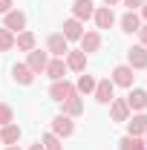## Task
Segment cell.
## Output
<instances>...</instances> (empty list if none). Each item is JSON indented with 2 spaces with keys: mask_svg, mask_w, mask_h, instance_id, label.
I'll return each instance as SVG.
<instances>
[{
  "mask_svg": "<svg viewBox=\"0 0 147 150\" xmlns=\"http://www.w3.org/2000/svg\"><path fill=\"white\" fill-rule=\"evenodd\" d=\"M75 95V84H69L66 78H61V81H52V87H49V98L52 101H66V98H72Z\"/></svg>",
  "mask_w": 147,
  "mask_h": 150,
  "instance_id": "cell-1",
  "label": "cell"
},
{
  "mask_svg": "<svg viewBox=\"0 0 147 150\" xmlns=\"http://www.w3.org/2000/svg\"><path fill=\"white\" fill-rule=\"evenodd\" d=\"M136 69H133V67H130V64H118V67H115V69H112V84H115V87H133V81H136Z\"/></svg>",
  "mask_w": 147,
  "mask_h": 150,
  "instance_id": "cell-2",
  "label": "cell"
},
{
  "mask_svg": "<svg viewBox=\"0 0 147 150\" xmlns=\"http://www.w3.org/2000/svg\"><path fill=\"white\" fill-rule=\"evenodd\" d=\"M46 52L55 55V58H66V52H69V40L61 35V32L49 35V40H46Z\"/></svg>",
  "mask_w": 147,
  "mask_h": 150,
  "instance_id": "cell-3",
  "label": "cell"
},
{
  "mask_svg": "<svg viewBox=\"0 0 147 150\" xmlns=\"http://www.w3.org/2000/svg\"><path fill=\"white\" fill-rule=\"evenodd\" d=\"M115 84H112L110 78H101V81H95V101H98V104H110L112 98H115Z\"/></svg>",
  "mask_w": 147,
  "mask_h": 150,
  "instance_id": "cell-4",
  "label": "cell"
},
{
  "mask_svg": "<svg viewBox=\"0 0 147 150\" xmlns=\"http://www.w3.org/2000/svg\"><path fill=\"white\" fill-rule=\"evenodd\" d=\"M3 29H9V32H23L26 29V15L23 12H18V9H12V12H6L3 15Z\"/></svg>",
  "mask_w": 147,
  "mask_h": 150,
  "instance_id": "cell-5",
  "label": "cell"
},
{
  "mask_svg": "<svg viewBox=\"0 0 147 150\" xmlns=\"http://www.w3.org/2000/svg\"><path fill=\"white\" fill-rule=\"evenodd\" d=\"M46 64H49V52H43V49H32L29 58H26V67H29L35 75L46 72Z\"/></svg>",
  "mask_w": 147,
  "mask_h": 150,
  "instance_id": "cell-6",
  "label": "cell"
},
{
  "mask_svg": "<svg viewBox=\"0 0 147 150\" xmlns=\"http://www.w3.org/2000/svg\"><path fill=\"white\" fill-rule=\"evenodd\" d=\"M52 133H55L58 139H66V136H72V133H75V121L69 118V115L61 112V115L52 118Z\"/></svg>",
  "mask_w": 147,
  "mask_h": 150,
  "instance_id": "cell-7",
  "label": "cell"
},
{
  "mask_svg": "<svg viewBox=\"0 0 147 150\" xmlns=\"http://www.w3.org/2000/svg\"><path fill=\"white\" fill-rule=\"evenodd\" d=\"M130 107H127V98H112L110 101V118L112 121H118V124H124V121H127L130 118Z\"/></svg>",
  "mask_w": 147,
  "mask_h": 150,
  "instance_id": "cell-8",
  "label": "cell"
},
{
  "mask_svg": "<svg viewBox=\"0 0 147 150\" xmlns=\"http://www.w3.org/2000/svg\"><path fill=\"white\" fill-rule=\"evenodd\" d=\"M92 15H95V3H92V0H75L72 3V18L75 20L84 23V20H90Z\"/></svg>",
  "mask_w": 147,
  "mask_h": 150,
  "instance_id": "cell-9",
  "label": "cell"
},
{
  "mask_svg": "<svg viewBox=\"0 0 147 150\" xmlns=\"http://www.w3.org/2000/svg\"><path fill=\"white\" fill-rule=\"evenodd\" d=\"M124 124H127V136H144L147 133V115L144 112H136V115H130Z\"/></svg>",
  "mask_w": 147,
  "mask_h": 150,
  "instance_id": "cell-10",
  "label": "cell"
},
{
  "mask_svg": "<svg viewBox=\"0 0 147 150\" xmlns=\"http://www.w3.org/2000/svg\"><path fill=\"white\" fill-rule=\"evenodd\" d=\"M127 64L133 67V69H147V49L139 43V46H133L127 52Z\"/></svg>",
  "mask_w": 147,
  "mask_h": 150,
  "instance_id": "cell-11",
  "label": "cell"
},
{
  "mask_svg": "<svg viewBox=\"0 0 147 150\" xmlns=\"http://www.w3.org/2000/svg\"><path fill=\"white\" fill-rule=\"evenodd\" d=\"M84 67H87V52H81V49H69V52H66V69H72V72H84Z\"/></svg>",
  "mask_w": 147,
  "mask_h": 150,
  "instance_id": "cell-12",
  "label": "cell"
},
{
  "mask_svg": "<svg viewBox=\"0 0 147 150\" xmlns=\"http://www.w3.org/2000/svg\"><path fill=\"white\" fill-rule=\"evenodd\" d=\"M127 107L130 110H144L147 107V90H139V87H130V95H127Z\"/></svg>",
  "mask_w": 147,
  "mask_h": 150,
  "instance_id": "cell-13",
  "label": "cell"
},
{
  "mask_svg": "<svg viewBox=\"0 0 147 150\" xmlns=\"http://www.w3.org/2000/svg\"><path fill=\"white\" fill-rule=\"evenodd\" d=\"M98 49H101V35H98V32H84V35H81V52L92 55V52H98Z\"/></svg>",
  "mask_w": 147,
  "mask_h": 150,
  "instance_id": "cell-14",
  "label": "cell"
},
{
  "mask_svg": "<svg viewBox=\"0 0 147 150\" xmlns=\"http://www.w3.org/2000/svg\"><path fill=\"white\" fill-rule=\"evenodd\" d=\"M61 35L66 38V40H81V35H84V23L75 20V18L64 20V32H61Z\"/></svg>",
  "mask_w": 147,
  "mask_h": 150,
  "instance_id": "cell-15",
  "label": "cell"
},
{
  "mask_svg": "<svg viewBox=\"0 0 147 150\" xmlns=\"http://www.w3.org/2000/svg\"><path fill=\"white\" fill-rule=\"evenodd\" d=\"M92 18H95V26H98V29H110L112 23H115V15H112L110 6H101V9H95V15H92Z\"/></svg>",
  "mask_w": 147,
  "mask_h": 150,
  "instance_id": "cell-16",
  "label": "cell"
},
{
  "mask_svg": "<svg viewBox=\"0 0 147 150\" xmlns=\"http://www.w3.org/2000/svg\"><path fill=\"white\" fill-rule=\"evenodd\" d=\"M12 78H15L18 84H23V87H29V84L35 81V72H32L26 64H15V67H12Z\"/></svg>",
  "mask_w": 147,
  "mask_h": 150,
  "instance_id": "cell-17",
  "label": "cell"
},
{
  "mask_svg": "<svg viewBox=\"0 0 147 150\" xmlns=\"http://www.w3.org/2000/svg\"><path fill=\"white\" fill-rule=\"evenodd\" d=\"M35 35H32V32H29V29H23V32H18V35H15V46H18L20 52H32V49H35Z\"/></svg>",
  "mask_w": 147,
  "mask_h": 150,
  "instance_id": "cell-18",
  "label": "cell"
},
{
  "mask_svg": "<svg viewBox=\"0 0 147 150\" xmlns=\"http://www.w3.org/2000/svg\"><path fill=\"white\" fill-rule=\"evenodd\" d=\"M46 75H49L52 81H61V78L66 75V61H64V58H52V61L46 64Z\"/></svg>",
  "mask_w": 147,
  "mask_h": 150,
  "instance_id": "cell-19",
  "label": "cell"
},
{
  "mask_svg": "<svg viewBox=\"0 0 147 150\" xmlns=\"http://www.w3.org/2000/svg\"><path fill=\"white\" fill-rule=\"evenodd\" d=\"M81 112H84V101H81V95L75 93L72 98H66V101H64V115L75 118V115H81Z\"/></svg>",
  "mask_w": 147,
  "mask_h": 150,
  "instance_id": "cell-20",
  "label": "cell"
},
{
  "mask_svg": "<svg viewBox=\"0 0 147 150\" xmlns=\"http://www.w3.org/2000/svg\"><path fill=\"white\" fill-rule=\"evenodd\" d=\"M20 139V127L12 121V124H3V130H0V142L3 144H18Z\"/></svg>",
  "mask_w": 147,
  "mask_h": 150,
  "instance_id": "cell-21",
  "label": "cell"
},
{
  "mask_svg": "<svg viewBox=\"0 0 147 150\" xmlns=\"http://www.w3.org/2000/svg\"><path fill=\"white\" fill-rule=\"evenodd\" d=\"M118 23H121V29H124V32H130V35L141 29V18H139L136 12H127V15H124V18L118 20Z\"/></svg>",
  "mask_w": 147,
  "mask_h": 150,
  "instance_id": "cell-22",
  "label": "cell"
},
{
  "mask_svg": "<svg viewBox=\"0 0 147 150\" xmlns=\"http://www.w3.org/2000/svg\"><path fill=\"white\" fill-rule=\"evenodd\" d=\"M75 93L78 95H92L95 93V78H92V75H81L78 84H75Z\"/></svg>",
  "mask_w": 147,
  "mask_h": 150,
  "instance_id": "cell-23",
  "label": "cell"
},
{
  "mask_svg": "<svg viewBox=\"0 0 147 150\" xmlns=\"http://www.w3.org/2000/svg\"><path fill=\"white\" fill-rule=\"evenodd\" d=\"M118 150H144V142H141V136H124L118 142Z\"/></svg>",
  "mask_w": 147,
  "mask_h": 150,
  "instance_id": "cell-24",
  "label": "cell"
},
{
  "mask_svg": "<svg viewBox=\"0 0 147 150\" xmlns=\"http://www.w3.org/2000/svg\"><path fill=\"white\" fill-rule=\"evenodd\" d=\"M40 144H43V150H64V144H61V139H58L55 133H43V139H40Z\"/></svg>",
  "mask_w": 147,
  "mask_h": 150,
  "instance_id": "cell-25",
  "label": "cell"
},
{
  "mask_svg": "<svg viewBox=\"0 0 147 150\" xmlns=\"http://www.w3.org/2000/svg\"><path fill=\"white\" fill-rule=\"evenodd\" d=\"M9 49H15V32L0 26V52H9Z\"/></svg>",
  "mask_w": 147,
  "mask_h": 150,
  "instance_id": "cell-26",
  "label": "cell"
},
{
  "mask_svg": "<svg viewBox=\"0 0 147 150\" xmlns=\"http://www.w3.org/2000/svg\"><path fill=\"white\" fill-rule=\"evenodd\" d=\"M12 121H15V110L9 104H0V127L3 124H12Z\"/></svg>",
  "mask_w": 147,
  "mask_h": 150,
  "instance_id": "cell-27",
  "label": "cell"
},
{
  "mask_svg": "<svg viewBox=\"0 0 147 150\" xmlns=\"http://www.w3.org/2000/svg\"><path fill=\"white\" fill-rule=\"evenodd\" d=\"M124 6H127V12H136V9H141V3L144 0H121Z\"/></svg>",
  "mask_w": 147,
  "mask_h": 150,
  "instance_id": "cell-28",
  "label": "cell"
},
{
  "mask_svg": "<svg viewBox=\"0 0 147 150\" xmlns=\"http://www.w3.org/2000/svg\"><path fill=\"white\" fill-rule=\"evenodd\" d=\"M6 12H12V0H0V15H6Z\"/></svg>",
  "mask_w": 147,
  "mask_h": 150,
  "instance_id": "cell-29",
  "label": "cell"
},
{
  "mask_svg": "<svg viewBox=\"0 0 147 150\" xmlns=\"http://www.w3.org/2000/svg\"><path fill=\"white\" fill-rule=\"evenodd\" d=\"M139 38H141V46L147 49V23L141 26V29H139Z\"/></svg>",
  "mask_w": 147,
  "mask_h": 150,
  "instance_id": "cell-30",
  "label": "cell"
},
{
  "mask_svg": "<svg viewBox=\"0 0 147 150\" xmlns=\"http://www.w3.org/2000/svg\"><path fill=\"white\" fill-rule=\"evenodd\" d=\"M139 18H141V20H147V0L141 3V15H139Z\"/></svg>",
  "mask_w": 147,
  "mask_h": 150,
  "instance_id": "cell-31",
  "label": "cell"
},
{
  "mask_svg": "<svg viewBox=\"0 0 147 150\" xmlns=\"http://www.w3.org/2000/svg\"><path fill=\"white\" fill-rule=\"evenodd\" d=\"M104 3H107V6L112 9V6H115V3H121V0H104Z\"/></svg>",
  "mask_w": 147,
  "mask_h": 150,
  "instance_id": "cell-32",
  "label": "cell"
},
{
  "mask_svg": "<svg viewBox=\"0 0 147 150\" xmlns=\"http://www.w3.org/2000/svg\"><path fill=\"white\" fill-rule=\"evenodd\" d=\"M29 150H43V144H40V142H37V144H32V147Z\"/></svg>",
  "mask_w": 147,
  "mask_h": 150,
  "instance_id": "cell-33",
  "label": "cell"
},
{
  "mask_svg": "<svg viewBox=\"0 0 147 150\" xmlns=\"http://www.w3.org/2000/svg\"><path fill=\"white\" fill-rule=\"evenodd\" d=\"M6 150H20V147H18V144H6Z\"/></svg>",
  "mask_w": 147,
  "mask_h": 150,
  "instance_id": "cell-34",
  "label": "cell"
},
{
  "mask_svg": "<svg viewBox=\"0 0 147 150\" xmlns=\"http://www.w3.org/2000/svg\"><path fill=\"white\" fill-rule=\"evenodd\" d=\"M144 147H147V133H144Z\"/></svg>",
  "mask_w": 147,
  "mask_h": 150,
  "instance_id": "cell-35",
  "label": "cell"
},
{
  "mask_svg": "<svg viewBox=\"0 0 147 150\" xmlns=\"http://www.w3.org/2000/svg\"><path fill=\"white\" fill-rule=\"evenodd\" d=\"M0 144H3V142H0Z\"/></svg>",
  "mask_w": 147,
  "mask_h": 150,
  "instance_id": "cell-36",
  "label": "cell"
}]
</instances>
